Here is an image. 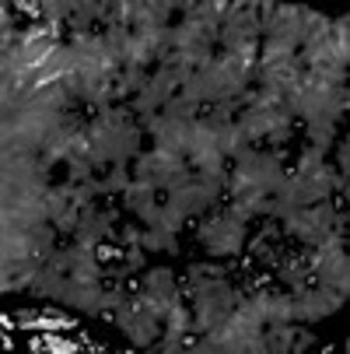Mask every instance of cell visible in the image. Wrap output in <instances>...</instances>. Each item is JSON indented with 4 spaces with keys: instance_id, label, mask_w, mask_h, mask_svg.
<instances>
[{
    "instance_id": "obj_1",
    "label": "cell",
    "mask_w": 350,
    "mask_h": 354,
    "mask_svg": "<svg viewBox=\"0 0 350 354\" xmlns=\"http://www.w3.org/2000/svg\"><path fill=\"white\" fill-rule=\"evenodd\" d=\"M200 242H204L214 257H235L245 242V225H238L235 218H207L200 225Z\"/></svg>"
}]
</instances>
